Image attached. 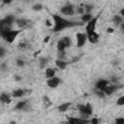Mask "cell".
<instances>
[{
	"mask_svg": "<svg viewBox=\"0 0 124 124\" xmlns=\"http://www.w3.org/2000/svg\"><path fill=\"white\" fill-rule=\"evenodd\" d=\"M15 79H16V80H20V77L16 76V77H15Z\"/></svg>",
	"mask_w": 124,
	"mask_h": 124,
	"instance_id": "ab89813d",
	"label": "cell"
},
{
	"mask_svg": "<svg viewBox=\"0 0 124 124\" xmlns=\"http://www.w3.org/2000/svg\"><path fill=\"white\" fill-rule=\"evenodd\" d=\"M83 12H84V9H83L82 7L79 6V7L77 8V13H78V14H83Z\"/></svg>",
	"mask_w": 124,
	"mask_h": 124,
	"instance_id": "f546056e",
	"label": "cell"
},
{
	"mask_svg": "<svg viewBox=\"0 0 124 124\" xmlns=\"http://www.w3.org/2000/svg\"><path fill=\"white\" fill-rule=\"evenodd\" d=\"M76 37H77V46L78 47L82 46L85 44L86 40H87V36L85 34H83V33H77Z\"/></svg>",
	"mask_w": 124,
	"mask_h": 124,
	"instance_id": "52a82bcc",
	"label": "cell"
},
{
	"mask_svg": "<svg viewBox=\"0 0 124 124\" xmlns=\"http://www.w3.org/2000/svg\"><path fill=\"white\" fill-rule=\"evenodd\" d=\"M52 18L54 20V26H53V29H52L53 32H59V31H62L63 29H65V28L81 24V23H78V22H73V21L67 20V19H65L64 17H62L58 15H53Z\"/></svg>",
	"mask_w": 124,
	"mask_h": 124,
	"instance_id": "6da1fadb",
	"label": "cell"
},
{
	"mask_svg": "<svg viewBox=\"0 0 124 124\" xmlns=\"http://www.w3.org/2000/svg\"><path fill=\"white\" fill-rule=\"evenodd\" d=\"M11 124H16V122L15 121H11Z\"/></svg>",
	"mask_w": 124,
	"mask_h": 124,
	"instance_id": "b9f144b4",
	"label": "cell"
},
{
	"mask_svg": "<svg viewBox=\"0 0 124 124\" xmlns=\"http://www.w3.org/2000/svg\"><path fill=\"white\" fill-rule=\"evenodd\" d=\"M92 18H93V16H92L91 14H83V16H81L82 22H89Z\"/></svg>",
	"mask_w": 124,
	"mask_h": 124,
	"instance_id": "ffe728a7",
	"label": "cell"
},
{
	"mask_svg": "<svg viewBox=\"0 0 124 124\" xmlns=\"http://www.w3.org/2000/svg\"><path fill=\"white\" fill-rule=\"evenodd\" d=\"M0 68H1V70H3V71H4V70H5V68H6V64H4V63H3V64H1Z\"/></svg>",
	"mask_w": 124,
	"mask_h": 124,
	"instance_id": "8d00e7d4",
	"label": "cell"
},
{
	"mask_svg": "<svg viewBox=\"0 0 124 124\" xmlns=\"http://www.w3.org/2000/svg\"><path fill=\"white\" fill-rule=\"evenodd\" d=\"M25 46H26L25 43H20L19 44V47H25Z\"/></svg>",
	"mask_w": 124,
	"mask_h": 124,
	"instance_id": "74e56055",
	"label": "cell"
},
{
	"mask_svg": "<svg viewBox=\"0 0 124 124\" xmlns=\"http://www.w3.org/2000/svg\"><path fill=\"white\" fill-rule=\"evenodd\" d=\"M5 53H6V50H5V48H3V47H0V57H3V56L5 55Z\"/></svg>",
	"mask_w": 124,
	"mask_h": 124,
	"instance_id": "4dcf8cb0",
	"label": "cell"
},
{
	"mask_svg": "<svg viewBox=\"0 0 124 124\" xmlns=\"http://www.w3.org/2000/svg\"><path fill=\"white\" fill-rule=\"evenodd\" d=\"M83 9H84V11L86 12L85 14H90V12H91L92 9H93V6H92V5H87V4H86V5L84 6Z\"/></svg>",
	"mask_w": 124,
	"mask_h": 124,
	"instance_id": "cb8c5ba5",
	"label": "cell"
},
{
	"mask_svg": "<svg viewBox=\"0 0 124 124\" xmlns=\"http://www.w3.org/2000/svg\"><path fill=\"white\" fill-rule=\"evenodd\" d=\"M113 22H114L116 25L122 24V23H123V17L120 16H113Z\"/></svg>",
	"mask_w": 124,
	"mask_h": 124,
	"instance_id": "7402d4cb",
	"label": "cell"
},
{
	"mask_svg": "<svg viewBox=\"0 0 124 124\" xmlns=\"http://www.w3.org/2000/svg\"><path fill=\"white\" fill-rule=\"evenodd\" d=\"M115 124H124V118H123V117H118V118H116Z\"/></svg>",
	"mask_w": 124,
	"mask_h": 124,
	"instance_id": "4316f807",
	"label": "cell"
},
{
	"mask_svg": "<svg viewBox=\"0 0 124 124\" xmlns=\"http://www.w3.org/2000/svg\"><path fill=\"white\" fill-rule=\"evenodd\" d=\"M87 40H88L91 44H96V43L98 42V40H99V35H98L96 32H94L92 35H90V36L87 37Z\"/></svg>",
	"mask_w": 124,
	"mask_h": 124,
	"instance_id": "5bb4252c",
	"label": "cell"
},
{
	"mask_svg": "<svg viewBox=\"0 0 124 124\" xmlns=\"http://www.w3.org/2000/svg\"><path fill=\"white\" fill-rule=\"evenodd\" d=\"M61 82V79L59 78H56V77H53V78H50L47 79L46 81V84L48 85V87L50 88H55L59 85V83Z\"/></svg>",
	"mask_w": 124,
	"mask_h": 124,
	"instance_id": "9c48e42d",
	"label": "cell"
},
{
	"mask_svg": "<svg viewBox=\"0 0 124 124\" xmlns=\"http://www.w3.org/2000/svg\"><path fill=\"white\" fill-rule=\"evenodd\" d=\"M78 109L79 110V112L82 115H86L89 116L92 114V107L89 103H87L86 105H78Z\"/></svg>",
	"mask_w": 124,
	"mask_h": 124,
	"instance_id": "5b68a950",
	"label": "cell"
},
{
	"mask_svg": "<svg viewBox=\"0 0 124 124\" xmlns=\"http://www.w3.org/2000/svg\"><path fill=\"white\" fill-rule=\"evenodd\" d=\"M70 46H71V39L69 37H63L57 43V48L59 51H64V49Z\"/></svg>",
	"mask_w": 124,
	"mask_h": 124,
	"instance_id": "277c9868",
	"label": "cell"
},
{
	"mask_svg": "<svg viewBox=\"0 0 124 124\" xmlns=\"http://www.w3.org/2000/svg\"><path fill=\"white\" fill-rule=\"evenodd\" d=\"M55 73H56L55 69L47 68V69L46 70V78H53V77H54V75H55Z\"/></svg>",
	"mask_w": 124,
	"mask_h": 124,
	"instance_id": "ac0fdd59",
	"label": "cell"
},
{
	"mask_svg": "<svg viewBox=\"0 0 124 124\" xmlns=\"http://www.w3.org/2000/svg\"><path fill=\"white\" fill-rule=\"evenodd\" d=\"M11 26H12V24H10L9 22H7L5 20V18L2 19V20H0V36L2 37L6 32L12 30L11 29Z\"/></svg>",
	"mask_w": 124,
	"mask_h": 124,
	"instance_id": "8992f818",
	"label": "cell"
},
{
	"mask_svg": "<svg viewBox=\"0 0 124 124\" xmlns=\"http://www.w3.org/2000/svg\"><path fill=\"white\" fill-rule=\"evenodd\" d=\"M70 106H71V103H70V102L64 103V104H62V105H60V106L58 107V110H59L60 112H64V111H66V110L70 108Z\"/></svg>",
	"mask_w": 124,
	"mask_h": 124,
	"instance_id": "e0dca14e",
	"label": "cell"
},
{
	"mask_svg": "<svg viewBox=\"0 0 124 124\" xmlns=\"http://www.w3.org/2000/svg\"><path fill=\"white\" fill-rule=\"evenodd\" d=\"M44 100H45V103L47 102V105H50V101H49V99H48L47 96H45V97H44Z\"/></svg>",
	"mask_w": 124,
	"mask_h": 124,
	"instance_id": "d6a6232c",
	"label": "cell"
},
{
	"mask_svg": "<svg viewBox=\"0 0 124 124\" xmlns=\"http://www.w3.org/2000/svg\"><path fill=\"white\" fill-rule=\"evenodd\" d=\"M116 85H107L105 88H104V90H103V92H104V94L105 95H110V94H112L115 90H116Z\"/></svg>",
	"mask_w": 124,
	"mask_h": 124,
	"instance_id": "7c38bea8",
	"label": "cell"
},
{
	"mask_svg": "<svg viewBox=\"0 0 124 124\" xmlns=\"http://www.w3.org/2000/svg\"><path fill=\"white\" fill-rule=\"evenodd\" d=\"M27 20L26 19H23V18H17L16 19V25L19 27V28H23V27H26L27 26Z\"/></svg>",
	"mask_w": 124,
	"mask_h": 124,
	"instance_id": "9a60e30c",
	"label": "cell"
},
{
	"mask_svg": "<svg viewBox=\"0 0 124 124\" xmlns=\"http://www.w3.org/2000/svg\"><path fill=\"white\" fill-rule=\"evenodd\" d=\"M116 105H117V106H124V96H121V97L117 100Z\"/></svg>",
	"mask_w": 124,
	"mask_h": 124,
	"instance_id": "484cf974",
	"label": "cell"
},
{
	"mask_svg": "<svg viewBox=\"0 0 124 124\" xmlns=\"http://www.w3.org/2000/svg\"><path fill=\"white\" fill-rule=\"evenodd\" d=\"M96 93H97V95H98L99 97H101V98H104V97H105V94H104V92H103V91H100V90H98Z\"/></svg>",
	"mask_w": 124,
	"mask_h": 124,
	"instance_id": "1f68e13d",
	"label": "cell"
},
{
	"mask_svg": "<svg viewBox=\"0 0 124 124\" xmlns=\"http://www.w3.org/2000/svg\"><path fill=\"white\" fill-rule=\"evenodd\" d=\"M79 124H85V123H79Z\"/></svg>",
	"mask_w": 124,
	"mask_h": 124,
	"instance_id": "7bdbcfd3",
	"label": "cell"
},
{
	"mask_svg": "<svg viewBox=\"0 0 124 124\" xmlns=\"http://www.w3.org/2000/svg\"><path fill=\"white\" fill-rule=\"evenodd\" d=\"M24 94H25V90H23V89H16V90H14L13 91V96L15 98L22 97Z\"/></svg>",
	"mask_w": 124,
	"mask_h": 124,
	"instance_id": "2e32d148",
	"label": "cell"
},
{
	"mask_svg": "<svg viewBox=\"0 0 124 124\" xmlns=\"http://www.w3.org/2000/svg\"><path fill=\"white\" fill-rule=\"evenodd\" d=\"M90 123H91V124H99V120H98V118L93 117V118L90 120Z\"/></svg>",
	"mask_w": 124,
	"mask_h": 124,
	"instance_id": "f1b7e54d",
	"label": "cell"
},
{
	"mask_svg": "<svg viewBox=\"0 0 124 124\" xmlns=\"http://www.w3.org/2000/svg\"><path fill=\"white\" fill-rule=\"evenodd\" d=\"M32 9H33L34 11H41V10L43 9V6H42V4H35V5L32 7Z\"/></svg>",
	"mask_w": 124,
	"mask_h": 124,
	"instance_id": "d4e9b609",
	"label": "cell"
},
{
	"mask_svg": "<svg viewBox=\"0 0 124 124\" xmlns=\"http://www.w3.org/2000/svg\"><path fill=\"white\" fill-rule=\"evenodd\" d=\"M97 20H98V16L93 17L89 22H87L86 27H85V30H86V36H87V37L90 36V35H92V34L95 32V28H96Z\"/></svg>",
	"mask_w": 124,
	"mask_h": 124,
	"instance_id": "7a4b0ae2",
	"label": "cell"
},
{
	"mask_svg": "<svg viewBox=\"0 0 124 124\" xmlns=\"http://www.w3.org/2000/svg\"><path fill=\"white\" fill-rule=\"evenodd\" d=\"M39 61H40V66H41V68H45V66L46 65V63H47V58H45V57H42V58H40L39 59Z\"/></svg>",
	"mask_w": 124,
	"mask_h": 124,
	"instance_id": "603a6c76",
	"label": "cell"
},
{
	"mask_svg": "<svg viewBox=\"0 0 124 124\" xmlns=\"http://www.w3.org/2000/svg\"><path fill=\"white\" fill-rule=\"evenodd\" d=\"M26 104H27V102L26 101H19L16 105V109H23L24 108H25V106H26Z\"/></svg>",
	"mask_w": 124,
	"mask_h": 124,
	"instance_id": "44dd1931",
	"label": "cell"
},
{
	"mask_svg": "<svg viewBox=\"0 0 124 124\" xmlns=\"http://www.w3.org/2000/svg\"><path fill=\"white\" fill-rule=\"evenodd\" d=\"M16 65L19 66V67H22V66H24V61L21 60V59H17L16 60Z\"/></svg>",
	"mask_w": 124,
	"mask_h": 124,
	"instance_id": "83f0119b",
	"label": "cell"
},
{
	"mask_svg": "<svg viewBox=\"0 0 124 124\" xmlns=\"http://www.w3.org/2000/svg\"><path fill=\"white\" fill-rule=\"evenodd\" d=\"M120 14H121V15H120V16H124V9H122V10H121Z\"/></svg>",
	"mask_w": 124,
	"mask_h": 124,
	"instance_id": "f35d334b",
	"label": "cell"
},
{
	"mask_svg": "<svg viewBox=\"0 0 124 124\" xmlns=\"http://www.w3.org/2000/svg\"><path fill=\"white\" fill-rule=\"evenodd\" d=\"M60 11H61V13H62L63 15H66V16H72V15L75 13V8H74L73 5L68 4V5L64 6V7H62Z\"/></svg>",
	"mask_w": 124,
	"mask_h": 124,
	"instance_id": "ba28073f",
	"label": "cell"
},
{
	"mask_svg": "<svg viewBox=\"0 0 124 124\" xmlns=\"http://www.w3.org/2000/svg\"><path fill=\"white\" fill-rule=\"evenodd\" d=\"M4 3H5V4H9V3H11V1H10V0H8V1H4Z\"/></svg>",
	"mask_w": 124,
	"mask_h": 124,
	"instance_id": "60d3db41",
	"label": "cell"
},
{
	"mask_svg": "<svg viewBox=\"0 0 124 124\" xmlns=\"http://www.w3.org/2000/svg\"><path fill=\"white\" fill-rule=\"evenodd\" d=\"M19 32L20 31H18V30H10V31L6 32L2 36V38L5 39V41L8 43H13L15 41V39L16 38V36L19 34Z\"/></svg>",
	"mask_w": 124,
	"mask_h": 124,
	"instance_id": "3957f363",
	"label": "cell"
},
{
	"mask_svg": "<svg viewBox=\"0 0 124 124\" xmlns=\"http://www.w3.org/2000/svg\"><path fill=\"white\" fill-rule=\"evenodd\" d=\"M49 39H50V36H46V37H45V39H44V43H47L48 41H49Z\"/></svg>",
	"mask_w": 124,
	"mask_h": 124,
	"instance_id": "836d02e7",
	"label": "cell"
},
{
	"mask_svg": "<svg viewBox=\"0 0 124 124\" xmlns=\"http://www.w3.org/2000/svg\"><path fill=\"white\" fill-rule=\"evenodd\" d=\"M108 83H109V81L107 80V79H100V80H98V82L96 83V88H97L98 90H100V91H103L104 88H105L107 85H108Z\"/></svg>",
	"mask_w": 124,
	"mask_h": 124,
	"instance_id": "30bf717a",
	"label": "cell"
},
{
	"mask_svg": "<svg viewBox=\"0 0 124 124\" xmlns=\"http://www.w3.org/2000/svg\"><path fill=\"white\" fill-rule=\"evenodd\" d=\"M0 101L3 102L4 104H10L11 103V98L9 97V95L7 93L3 92V93L0 94Z\"/></svg>",
	"mask_w": 124,
	"mask_h": 124,
	"instance_id": "4fadbf2b",
	"label": "cell"
},
{
	"mask_svg": "<svg viewBox=\"0 0 124 124\" xmlns=\"http://www.w3.org/2000/svg\"><path fill=\"white\" fill-rule=\"evenodd\" d=\"M55 64H56V66H57L58 68H60V69H62V70H64V69L66 68V66H67V62H65V61H63V60H60V59L56 60V61H55Z\"/></svg>",
	"mask_w": 124,
	"mask_h": 124,
	"instance_id": "d6986e66",
	"label": "cell"
},
{
	"mask_svg": "<svg viewBox=\"0 0 124 124\" xmlns=\"http://www.w3.org/2000/svg\"><path fill=\"white\" fill-rule=\"evenodd\" d=\"M46 24L47 26H51V22H50L48 19H46Z\"/></svg>",
	"mask_w": 124,
	"mask_h": 124,
	"instance_id": "d590c367",
	"label": "cell"
},
{
	"mask_svg": "<svg viewBox=\"0 0 124 124\" xmlns=\"http://www.w3.org/2000/svg\"><path fill=\"white\" fill-rule=\"evenodd\" d=\"M88 122H89L88 120H85V119H82V118H78V117H71L68 120V123L69 124H79V123H85V124H87Z\"/></svg>",
	"mask_w": 124,
	"mask_h": 124,
	"instance_id": "8fae6325",
	"label": "cell"
},
{
	"mask_svg": "<svg viewBox=\"0 0 124 124\" xmlns=\"http://www.w3.org/2000/svg\"><path fill=\"white\" fill-rule=\"evenodd\" d=\"M113 31H114V30H113V28H111V27H108V28L107 29V32H108V33H113Z\"/></svg>",
	"mask_w": 124,
	"mask_h": 124,
	"instance_id": "e575fe53",
	"label": "cell"
}]
</instances>
